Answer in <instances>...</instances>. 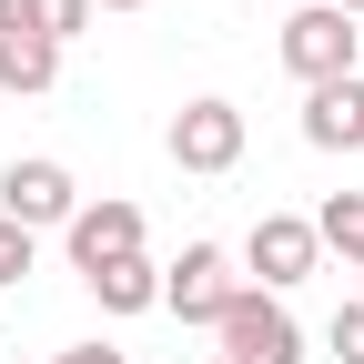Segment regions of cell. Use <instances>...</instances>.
Wrapping results in <instances>:
<instances>
[{
    "label": "cell",
    "instance_id": "ac0fdd59",
    "mask_svg": "<svg viewBox=\"0 0 364 364\" xmlns=\"http://www.w3.org/2000/svg\"><path fill=\"white\" fill-rule=\"evenodd\" d=\"M324 11H344V21H364V0H324Z\"/></svg>",
    "mask_w": 364,
    "mask_h": 364
},
{
    "label": "cell",
    "instance_id": "8992f818",
    "mask_svg": "<svg viewBox=\"0 0 364 364\" xmlns=\"http://www.w3.org/2000/svg\"><path fill=\"white\" fill-rule=\"evenodd\" d=\"M243 263L263 273V294H294L314 263H324V243H314V213H263L243 233Z\"/></svg>",
    "mask_w": 364,
    "mask_h": 364
},
{
    "label": "cell",
    "instance_id": "9c48e42d",
    "mask_svg": "<svg viewBox=\"0 0 364 364\" xmlns=\"http://www.w3.org/2000/svg\"><path fill=\"white\" fill-rule=\"evenodd\" d=\"M81 284H91V304H102V314H152V304H162V263L122 253V263H102V273H81Z\"/></svg>",
    "mask_w": 364,
    "mask_h": 364
},
{
    "label": "cell",
    "instance_id": "30bf717a",
    "mask_svg": "<svg viewBox=\"0 0 364 364\" xmlns=\"http://www.w3.org/2000/svg\"><path fill=\"white\" fill-rule=\"evenodd\" d=\"M51 81H61V51H51V41H0V91H21V102H41Z\"/></svg>",
    "mask_w": 364,
    "mask_h": 364
},
{
    "label": "cell",
    "instance_id": "e0dca14e",
    "mask_svg": "<svg viewBox=\"0 0 364 364\" xmlns=\"http://www.w3.org/2000/svg\"><path fill=\"white\" fill-rule=\"evenodd\" d=\"M91 11H152V0H91Z\"/></svg>",
    "mask_w": 364,
    "mask_h": 364
},
{
    "label": "cell",
    "instance_id": "3957f363",
    "mask_svg": "<svg viewBox=\"0 0 364 364\" xmlns=\"http://www.w3.org/2000/svg\"><path fill=\"white\" fill-rule=\"evenodd\" d=\"M81 213V182L61 162H0V223H21V233H61V223Z\"/></svg>",
    "mask_w": 364,
    "mask_h": 364
},
{
    "label": "cell",
    "instance_id": "2e32d148",
    "mask_svg": "<svg viewBox=\"0 0 364 364\" xmlns=\"http://www.w3.org/2000/svg\"><path fill=\"white\" fill-rule=\"evenodd\" d=\"M51 364H132V354H122V344H61Z\"/></svg>",
    "mask_w": 364,
    "mask_h": 364
},
{
    "label": "cell",
    "instance_id": "ba28073f",
    "mask_svg": "<svg viewBox=\"0 0 364 364\" xmlns=\"http://www.w3.org/2000/svg\"><path fill=\"white\" fill-rule=\"evenodd\" d=\"M304 142H314V152H364V71L304 91Z\"/></svg>",
    "mask_w": 364,
    "mask_h": 364
},
{
    "label": "cell",
    "instance_id": "7a4b0ae2",
    "mask_svg": "<svg viewBox=\"0 0 364 364\" xmlns=\"http://www.w3.org/2000/svg\"><path fill=\"white\" fill-rule=\"evenodd\" d=\"M223 354L233 364H304V324H294V304L284 294H263V284H243L233 304H223Z\"/></svg>",
    "mask_w": 364,
    "mask_h": 364
},
{
    "label": "cell",
    "instance_id": "4fadbf2b",
    "mask_svg": "<svg viewBox=\"0 0 364 364\" xmlns=\"http://www.w3.org/2000/svg\"><path fill=\"white\" fill-rule=\"evenodd\" d=\"M41 263V233H21V223H0V294L21 284V273Z\"/></svg>",
    "mask_w": 364,
    "mask_h": 364
},
{
    "label": "cell",
    "instance_id": "5b68a950",
    "mask_svg": "<svg viewBox=\"0 0 364 364\" xmlns=\"http://www.w3.org/2000/svg\"><path fill=\"white\" fill-rule=\"evenodd\" d=\"M162 142H172V162H182V172H233V162H243V112L203 91V102H182V112H172Z\"/></svg>",
    "mask_w": 364,
    "mask_h": 364
},
{
    "label": "cell",
    "instance_id": "52a82bcc",
    "mask_svg": "<svg viewBox=\"0 0 364 364\" xmlns=\"http://www.w3.org/2000/svg\"><path fill=\"white\" fill-rule=\"evenodd\" d=\"M61 243H71V273H102V263H122V253H142V213H132L122 193H102V203H81V213L61 223Z\"/></svg>",
    "mask_w": 364,
    "mask_h": 364
},
{
    "label": "cell",
    "instance_id": "9a60e30c",
    "mask_svg": "<svg viewBox=\"0 0 364 364\" xmlns=\"http://www.w3.org/2000/svg\"><path fill=\"white\" fill-rule=\"evenodd\" d=\"M0 41H41V21H31V0H0Z\"/></svg>",
    "mask_w": 364,
    "mask_h": 364
},
{
    "label": "cell",
    "instance_id": "5bb4252c",
    "mask_svg": "<svg viewBox=\"0 0 364 364\" xmlns=\"http://www.w3.org/2000/svg\"><path fill=\"white\" fill-rule=\"evenodd\" d=\"M324 344H334V354H344V364H364V294H354V304H344V314H334V324H324Z\"/></svg>",
    "mask_w": 364,
    "mask_h": 364
},
{
    "label": "cell",
    "instance_id": "7c38bea8",
    "mask_svg": "<svg viewBox=\"0 0 364 364\" xmlns=\"http://www.w3.org/2000/svg\"><path fill=\"white\" fill-rule=\"evenodd\" d=\"M31 21H41V41L61 51V41H81V31H91V0H31Z\"/></svg>",
    "mask_w": 364,
    "mask_h": 364
},
{
    "label": "cell",
    "instance_id": "d6986e66",
    "mask_svg": "<svg viewBox=\"0 0 364 364\" xmlns=\"http://www.w3.org/2000/svg\"><path fill=\"white\" fill-rule=\"evenodd\" d=\"M213 364H233V354H213Z\"/></svg>",
    "mask_w": 364,
    "mask_h": 364
},
{
    "label": "cell",
    "instance_id": "8fae6325",
    "mask_svg": "<svg viewBox=\"0 0 364 364\" xmlns=\"http://www.w3.org/2000/svg\"><path fill=\"white\" fill-rule=\"evenodd\" d=\"M314 243H324V253H344V263L364 273V193H334L324 213H314Z\"/></svg>",
    "mask_w": 364,
    "mask_h": 364
},
{
    "label": "cell",
    "instance_id": "6da1fadb",
    "mask_svg": "<svg viewBox=\"0 0 364 364\" xmlns=\"http://www.w3.org/2000/svg\"><path fill=\"white\" fill-rule=\"evenodd\" d=\"M354 51H364V21L324 11V0H304V11L284 21V71L304 91H324V81H354Z\"/></svg>",
    "mask_w": 364,
    "mask_h": 364
},
{
    "label": "cell",
    "instance_id": "277c9868",
    "mask_svg": "<svg viewBox=\"0 0 364 364\" xmlns=\"http://www.w3.org/2000/svg\"><path fill=\"white\" fill-rule=\"evenodd\" d=\"M233 263H223V243H182V263H162V314H182V324H223V304H233Z\"/></svg>",
    "mask_w": 364,
    "mask_h": 364
}]
</instances>
